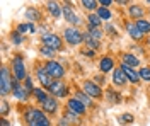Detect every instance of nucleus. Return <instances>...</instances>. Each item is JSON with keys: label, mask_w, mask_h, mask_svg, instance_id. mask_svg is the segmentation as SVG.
<instances>
[{"label": "nucleus", "mask_w": 150, "mask_h": 126, "mask_svg": "<svg viewBox=\"0 0 150 126\" xmlns=\"http://www.w3.org/2000/svg\"><path fill=\"white\" fill-rule=\"evenodd\" d=\"M84 41H85V44H87V48L94 49V51L99 48V39L92 38L91 34H85V36H84Z\"/></svg>", "instance_id": "nucleus-18"}, {"label": "nucleus", "mask_w": 150, "mask_h": 126, "mask_svg": "<svg viewBox=\"0 0 150 126\" xmlns=\"http://www.w3.org/2000/svg\"><path fill=\"white\" fill-rule=\"evenodd\" d=\"M123 72H125V75H126V78L130 80V82H133V84H138V80H140V73L138 72H135L133 68L126 67V65H121Z\"/></svg>", "instance_id": "nucleus-13"}, {"label": "nucleus", "mask_w": 150, "mask_h": 126, "mask_svg": "<svg viewBox=\"0 0 150 126\" xmlns=\"http://www.w3.org/2000/svg\"><path fill=\"white\" fill-rule=\"evenodd\" d=\"M12 41H14L16 44H21V43H22V36H21V32H14V36H12Z\"/></svg>", "instance_id": "nucleus-35"}, {"label": "nucleus", "mask_w": 150, "mask_h": 126, "mask_svg": "<svg viewBox=\"0 0 150 126\" xmlns=\"http://www.w3.org/2000/svg\"><path fill=\"white\" fill-rule=\"evenodd\" d=\"M123 60V65H126V67H130V68H135L140 61H138V58L135 56V55H130V53H125L121 56Z\"/></svg>", "instance_id": "nucleus-14"}, {"label": "nucleus", "mask_w": 150, "mask_h": 126, "mask_svg": "<svg viewBox=\"0 0 150 126\" xmlns=\"http://www.w3.org/2000/svg\"><path fill=\"white\" fill-rule=\"evenodd\" d=\"M29 31H31V32H34V31H36V27H34L33 24H29Z\"/></svg>", "instance_id": "nucleus-42"}, {"label": "nucleus", "mask_w": 150, "mask_h": 126, "mask_svg": "<svg viewBox=\"0 0 150 126\" xmlns=\"http://www.w3.org/2000/svg\"><path fill=\"white\" fill-rule=\"evenodd\" d=\"M112 67H114V61H112V58H109V56H104L103 60H101V63H99V68H101V72H109V70H112Z\"/></svg>", "instance_id": "nucleus-17"}, {"label": "nucleus", "mask_w": 150, "mask_h": 126, "mask_svg": "<svg viewBox=\"0 0 150 126\" xmlns=\"http://www.w3.org/2000/svg\"><path fill=\"white\" fill-rule=\"evenodd\" d=\"M108 101L112 102V104H118V102H121V96L116 94L114 90H108Z\"/></svg>", "instance_id": "nucleus-23"}, {"label": "nucleus", "mask_w": 150, "mask_h": 126, "mask_svg": "<svg viewBox=\"0 0 150 126\" xmlns=\"http://www.w3.org/2000/svg\"><path fill=\"white\" fill-rule=\"evenodd\" d=\"M48 10L53 14V17H60V14H62L60 5H58L56 2H48Z\"/></svg>", "instance_id": "nucleus-21"}, {"label": "nucleus", "mask_w": 150, "mask_h": 126, "mask_svg": "<svg viewBox=\"0 0 150 126\" xmlns=\"http://www.w3.org/2000/svg\"><path fill=\"white\" fill-rule=\"evenodd\" d=\"M82 5H84L85 9L92 10V9L97 7V2H96V0H82Z\"/></svg>", "instance_id": "nucleus-30"}, {"label": "nucleus", "mask_w": 150, "mask_h": 126, "mask_svg": "<svg viewBox=\"0 0 150 126\" xmlns=\"http://www.w3.org/2000/svg\"><path fill=\"white\" fill-rule=\"evenodd\" d=\"M84 90L89 94V96L96 97V99H99V97L103 96V92H101L99 85H97V84H94L92 80H87V82H84Z\"/></svg>", "instance_id": "nucleus-7"}, {"label": "nucleus", "mask_w": 150, "mask_h": 126, "mask_svg": "<svg viewBox=\"0 0 150 126\" xmlns=\"http://www.w3.org/2000/svg\"><path fill=\"white\" fill-rule=\"evenodd\" d=\"M89 24H91L92 27H99V24H101V17H99L97 14H91V15H89Z\"/></svg>", "instance_id": "nucleus-26"}, {"label": "nucleus", "mask_w": 150, "mask_h": 126, "mask_svg": "<svg viewBox=\"0 0 150 126\" xmlns=\"http://www.w3.org/2000/svg\"><path fill=\"white\" fill-rule=\"evenodd\" d=\"M63 15H65V19L68 20V22H72V24H75V26H79L82 20H80V17L75 14L74 10H72V7H70V4L68 5H65L63 7Z\"/></svg>", "instance_id": "nucleus-10"}, {"label": "nucleus", "mask_w": 150, "mask_h": 126, "mask_svg": "<svg viewBox=\"0 0 150 126\" xmlns=\"http://www.w3.org/2000/svg\"><path fill=\"white\" fill-rule=\"evenodd\" d=\"M45 68H46V72L50 73V75H51V77H53V78H58V80H60V78L65 75V70H63V67H62L58 61H55V60L48 61Z\"/></svg>", "instance_id": "nucleus-4"}, {"label": "nucleus", "mask_w": 150, "mask_h": 126, "mask_svg": "<svg viewBox=\"0 0 150 126\" xmlns=\"http://www.w3.org/2000/svg\"><path fill=\"white\" fill-rule=\"evenodd\" d=\"M89 34H91L92 38H96V39H99L101 36H103V32L99 31V27H92V26H89Z\"/></svg>", "instance_id": "nucleus-27"}, {"label": "nucleus", "mask_w": 150, "mask_h": 126, "mask_svg": "<svg viewBox=\"0 0 150 126\" xmlns=\"http://www.w3.org/2000/svg\"><path fill=\"white\" fill-rule=\"evenodd\" d=\"M140 78H143V80H147V82H150V68L149 67H145V68H142L140 72Z\"/></svg>", "instance_id": "nucleus-29"}, {"label": "nucleus", "mask_w": 150, "mask_h": 126, "mask_svg": "<svg viewBox=\"0 0 150 126\" xmlns=\"http://www.w3.org/2000/svg\"><path fill=\"white\" fill-rule=\"evenodd\" d=\"M12 82L10 80V73H9V68L7 67H2V84H0V94L2 96H7L12 89Z\"/></svg>", "instance_id": "nucleus-3"}, {"label": "nucleus", "mask_w": 150, "mask_h": 126, "mask_svg": "<svg viewBox=\"0 0 150 126\" xmlns=\"http://www.w3.org/2000/svg\"><path fill=\"white\" fill-rule=\"evenodd\" d=\"M43 109H45L46 113H50V114H53L56 109H58V102H56L53 97H48L46 101L43 102Z\"/></svg>", "instance_id": "nucleus-15"}, {"label": "nucleus", "mask_w": 150, "mask_h": 126, "mask_svg": "<svg viewBox=\"0 0 150 126\" xmlns=\"http://www.w3.org/2000/svg\"><path fill=\"white\" fill-rule=\"evenodd\" d=\"M126 31H128V34H130L133 39H140L143 34H142V31L137 27V24H133V22H126Z\"/></svg>", "instance_id": "nucleus-16"}, {"label": "nucleus", "mask_w": 150, "mask_h": 126, "mask_svg": "<svg viewBox=\"0 0 150 126\" xmlns=\"http://www.w3.org/2000/svg\"><path fill=\"white\" fill-rule=\"evenodd\" d=\"M43 44L48 46V48L55 49H63V44H62V39L58 38L56 34H51V32H46V34H43Z\"/></svg>", "instance_id": "nucleus-1"}, {"label": "nucleus", "mask_w": 150, "mask_h": 126, "mask_svg": "<svg viewBox=\"0 0 150 126\" xmlns=\"http://www.w3.org/2000/svg\"><path fill=\"white\" fill-rule=\"evenodd\" d=\"M26 31H29V24H21V26L17 27V32H21V34L26 32Z\"/></svg>", "instance_id": "nucleus-36"}, {"label": "nucleus", "mask_w": 150, "mask_h": 126, "mask_svg": "<svg viewBox=\"0 0 150 126\" xmlns=\"http://www.w3.org/2000/svg\"><path fill=\"white\" fill-rule=\"evenodd\" d=\"M130 15L131 17H137V19L140 20L142 15H143V9H142L140 5H131L130 7Z\"/></svg>", "instance_id": "nucleus-20"}, {"label": "nucleus", "mask_w": 150, "mask_h": 126, "mask_svg": "<svg viewBox=\"0 0 150 126\" xmlns=\"http://www.w3.org/2000/svg\"><path fill=\"white\" fill-rule=\"evenodd\" d=\"M68 109L70 111H74L75 114H79V116H82V114H85V104H82L79 99H70L68 101Z\"/></svg>", "instance_id": "nucleus-9"}, {"label": "nucleus", "mask_w": 150, "mask_h": 126, "mask_svg": "<svg viewBox=\"0 0 150 126\" xmlns=\"http://www.w3.org/2000/svg\"><path fill=\"white\" fill-rule=\"evenodd\" d=\"M39 51H41V53H43L45 56H51V58H53V55H55V49L48 48V46H43V48L39 49Z\"/></svg>", "instance_id": "nucleus-33"}, {"label": "nucleus", "mask_w": 150, "mask_h": 126, "mask_svg": "<svg viewBox=\"0 0 150 126\" xmlns=\"http://www.w3.org/2000/svg\"><path fill=\"white\" fill-rule=\"evenodd\" d=\"M26 17H28V20H38L39 19V12H38L34 7H29V9L26 10Z\"/></svg>", "instance_id": "nucleus-22"}, {"label": "nucleus", "mask_w": 150, "mask_h": 126, "mask_svg": "<svg viewBox=\"0 0 150 126\" xmlns=\"http://www.w3.org/2000/svg\"><path fill=\"white\" fill-rule=\"evenodd\" d=\"M106 31H108V32H111V36H116V31H114L112 26H106Z\"/></svg>", "instance_id": "nucleus-37"}, {"label": "nucleus", "mask_w": 150, "mask_h": 126, "mask_svg": "<svg viewBox=\"0 0 150 126\" xmlns=\"http://www.w3.org/2000/svg\"><path fill=\"white\" fill-rule=\"evenodd\" d=\"M36 75H38V78H39V82H41L45 87L50 89L51 85H53V77H51V75L46 72V68H38V70H36Z\"/></svg>", "instance_id": "nucleus-8"}, {"label": "nucleus", "mask_w": 150, "mask_h": 126, "mask_svg": "<svg viewBox=\"0 0 150 126\" xmlns=\"http://www.w3.org/2000/svg\"><path fill=\"white\" fill-rule=\"evenodd\" d=\"M120 123H123V125H130V123H133V116L131 114H123L121 118H120Z\"/></svg>", "instance_id": "nucleus-31"}, {"label": "nucleus", "mask_w": 150, "mask_h": 126, "mask_svg": "<svg viewBox=\"0 0 150 126\" xmlns=\"http://www.w3.org/2000/svg\"><path fill=\"white\" fill-rule=\"evenodd\" d=\"M149 44H150V39H149Z\"/></svg>", "instance_id": "nucleus-44"}, {"label": "nucleus", "mask_w": 150, "mask_h": 126, "mask_svg": "<svg viewBox=\"0 0 150 126\" xmlns=\"http://www.w3.org/2000/svg\"><path fill=\"white\" fill-rule=\"evenodd\" d=\"M75 99H79V101H80L82 104H85V106H89V104H91V99H89V96H85L84 92H80V90L75 94Z\"/></svg>", "instance_id": "nucleus-25"}, {"label": "nucleus", "mask_w": 150, "mask_h": 126, "mask_svg": "<svg viewBox=\"0 0 150 126\" xmlns=\"http://www.w3.org/2000/svg\"><path fill=\"white\" fill-rule=\"evenodd\" d=\"M60 126H70V121H68L67 118H62V121H60Z\"/></svg>", "instance_id": "nucleus-38"}, {"label": "nucleus", "mask_w": 150, "mask_h": 126, "mask_svg": "<svg viewBox=\"0 0 150 126\" xmlns=\"http://www.w3.org/2000/svg\"><path fill=\"white\" fill-rule=\"evenodd\" d=\"M2 126H10V123L7 119H2Z\"/></svg>", "instance_id": "nucleus-41"}, {"label": "nucleus", "mask_w": 150, "mask_h": 126, "mask_svg": "<svg viewBox=\"0 0 150 126\" xmlns=\"http://www.w3.org/2000/svg\"><path fill=\"white\" fill-rule=\"evenodd\" d=\"M12 67H14L16 80H26V78H28V75H26V68H24V63H22V58H21V56H16V58H14Z\"/></svg>", "instance_id": "nucleus-5"}, {"label": "nucleus", "mask_w": 150, "mask_h": 126, "mask_svg": "<svg viewBox=\"0 0 150 126\" xmlns=\"http://www.w3.org/2000/svg\"><path fill=\"white\" fill-rule=\"evenodd\" d=\"M63 34H65L67 43H70V44H80L84 41V34L75 27H67Z\"/></svg>", "instance_id": "nucleus-2"}, {"label": "nucleus", "mask_w": 150, "mask_h": 126, "mask_svg": "<svg viewBox=\"0 0 150 126\" xmlns=\"http://www.w3.org/2000/svg\"><path fill=\"white\" fill-rule=\"evenodd\" d=\"M50 92L56 97H65L68 94V87H67L62 80H58V82H53V85L50 87Z\"/></svg>", "instance_id": "nucleus-6"}, {"label": "nucleus", "mask_w": 150, "mask_h": 126, "mask_svg": "<svg viewBox=\"0 0 150 126\" xmlns=\"http://www.w3.org/2000/svg\"><path fill=\"white\" fill-rule=\"evenodd\" d=\"M34 96H36V99L38 101H41V102H45V101L48 99V96L41 90V89H34Z\"/></svg>", "instance_id": "nucleus-28"}, {"label": "nucleus", "mask_w": 150, "mask_h": 126, "mask_svg": "<svg viewBox=\"0 0 150 126\" xmlns=\"http://www.w3.org/2000/svg\"><path fill=\"white\" fill-rule=\"evenodd\" d=\"M99 4H101V5H111V0H101Z\"/></svg>", "instance_id": "nucleus-39"}, {"label": "nucleus", "mask_w": 150, "mask_h": 126, "mask_svg": "<svg viewBox=\"0 0 150 126\" xmlns=\"http://www.w3.org/2000/svg\"><path fill=\"white\" fill-rule=\"evenodd\" d=\"M0 114H2V116H7V114H9V102H7V101H2V107H0Z\"/></svg>", "instance_id": "nucleus-32"}, {"label": "nucleus", "mask_w": 150, "mask_h": 126, "mask_svg": "<svg viewBox=\"0 0 150 126\" xmlns=\"http://www.w3.org/2000/svg\"><path fill=\"white\" fill-rule=\"evenodd\" d=\"M84 53L85 55H89V56H94V49H85Z\"/></svg>", "instance_id": "nucleus-40"}, {"label": "nucleus", "mask_w": 150, "mask_h": 126, "mask_svg": "<svg viewBox=\"0 0 150 126\" xmlns=\"http://www.w3.org/2000/svg\"><path fill=\"white\" fill-rule=\"evenodd\" d=\"M12 92H14V96L17 97V99H22V101H26L28 99V90L26 87H22V85H19V80H14L12 82Z\"/></svg>", "instance_id": "nucleus-11"}, {"label": "nucleus", "mask_w": 150, "mask_h": 126, "mask_svg": "<svg viewBox=\"0 0 150 126\" xmlns=\"http://www.w3.org/2000/svg\"><path fill=\"white\" fill-rule=\"evenodd\" d=\"M126 75H125V72H123V68H116L114 70V75H112V82H114V85H118V87H123L125 84H126Z\"/></svg>", "instance_id": "nucleus-12"}, {"label": "nucleus", "mask_w": 150, "mask_h": 126, "mask_svg": "<svg viewBox=\"0 0 150 126\" xmlns=\"http://www.w3.org/2000/svg\"><path fill=\"white\" fill-rule=\"evenodd\" d=\"M97 15L104 20L111 19V12H109V9H106V7H99V9H97Z\"/></svg>", "instance_id": "nucleus-24"}, {"label": "nucleus", "mask_w": 150, "mask_h": 126, "mask_svg": "<svg viewBox=\"0 0 150 126\" xmlns=\"http://www.w3.org/2000/svg\"><path fill=\"white\" fill-rule=\"evenodd\" d=\"M31 126H38V125H31Z\"/></svg>", "instance_id": "nucleus-43"}, {"label": "nucleus", "mask_w": 150, "mask_h": 126, "mask_svg": "<svg viewBox=\"0 0 150 126\" xmlns=\"http://www.w3.org/2000/svg\"><path fill=\"white\" fill-rule=\"evenodd\" d=\"M137 27L142 31V34H147V32H150V22L140 19V20H137Z\"/></svg>", "instance_id": "nucleus-19"}, {"label": "nucleus", "mask_w": 150, "mask_h": 126, "mask_svg": "<svg viewBox=\"0 0 150 126\" xmlns=\"http://www.w3.org/2000/svg\"><path fill=\"white\" fill-rule=\"evenodd\" d=\"M77 116H79V114H75L74 111H68V113H65V118L68 119V121H77Z\"/></svg>", "instance_id": "nucleus-34"}]
</instances>
